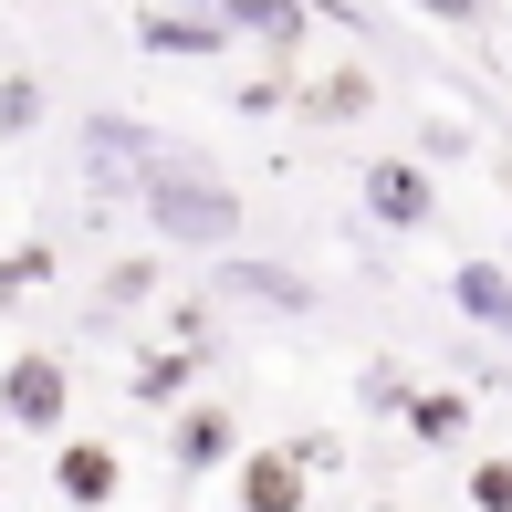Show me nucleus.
Here are the masks:
<instances>
[{"mask_svg": "<svg viewBox=\"0 0 512 512\" xmlns=\"http://www.w3.org/2000/svg\"><path fill=\"white\" fill-rule=\"evenodd\" d=\"M136 199H147L157 241H178V251H220L230 230H241V189H220L189 147H157V168H147V189H136Z\"/></svg>", "mask_w": 512, "mask_h": 512, "instance_id": "1", "label": "nucleus"}, {"mask_svg": "<svg viewBox=\"0 0 512 512\" xmlns=\"http://www.w3.org/2000/svg\"><path fill=\"white\" fill-rule=\"evenodd\" d=\"M63 408H74V377H63V356H42V345H21L11 366H0V429H32L53 439Z\"/></svg>", "mask_w": 512, "mask_h": 512, "instance_id": "2", "label": "nucleus"}, {"mask_svg": "<svg viewBox=\"0 0 512 512\" xmlns=\"http://www.w3.org/2000/svg\"><path fill=\"white\" fill-rule=\"evenodd\" d=\"M356 189H366V209H377L387 230H429V209H439V189H429V168H418V157H377Z\"/></svg>", "mask_w": 512, "mask_h": 512, "instance_id": "3", "label": "nucleus"}, {"mask_svg": "<svg viewBox=\"0 0 512 512\" xmlns=\"http://www.w3.org/2000/svg\"><path fill=\"white\" fill-rule=\"evenodd\" d=\"M53 492L74 512H105L115 492H126V460H115L105 439H63V450H53Z\"/></svg>", "mask_w": 512, "mask_h": 512, "instance_id": "4", "label": "nucleus"}, {"mask_svg": "<svg viewBox=\"0 0 512 512\" xmlns=\"http://www.w3.org/2000/svg\"><path fill=\"white\" fill-rule=\"evenodd\" d=\"M230 492H241V512H304V460L293 450H241Z\"/></svg>", "mask_w": 512, "mask_h": 512, "instance_id": "5", "label": "nucleus"}, {"mask_svg": "<svg viewBox=\"0 0 512 512\" xmlns=\"http://www.w3.org/2000/svg\"><path fill=\"white\" fill-rule=\"evenodd\" d=\"M136 42H147V53H220V42H230V21H199V11H147V21H136Z\"/></svg>", "mask_w": 512, "mask_h": 512, "instance_id": "6", "label": "nucleus"}, {"mask_svg": "<svg viewBox=\"0 0 512 512\" xmlns=\"http://www.w3.org/2000/svg\"><path fill=\"white\" fill-rule=\"evenodd\" d=\"M450 293H460V314H471V324L512 335V283H502V262H460V272H450Z\"/></svg>", "mask_w": 512, "mask_h": 512, "instance_id": "7", "label": "nucleus"}, {"mask_svg": "<svg viewBox=\"0 0 512 512\" xmlns=\"http://www.w3.org/2000/svg\"><path fill=\"white\" fill-rule=\"evenodd\" d=\"M168 450H178V471H220V460L241 450V429H230L220 408H189V418H178V439H168Z\"/></svg>", "mask_w": 512, "mask_h": 512, "instance_id": "8", "label": "nucleus"}, {"mask_svg": "<svg viewBox=\"0 0 512 512\" xmlns=\"http://www.w3.org/2000/svg\"><path fill=\"white\" fill-rule=\"evenodd\" d=\"M220 21H230V32H262L272 53L304 42V0H220Z\"/></svg>", "mask_w": 512, "mask_h": 512, "instance_id": "9", "label": "nucleus"}, {"mask_svg": "<svg viewBox=\"0 0 512 512\" xmlns=\"http://www.w3.org/2000/svg\"><path fill=\"white\" fill-rule=\"evenodd\" d=\"M366 105H377V84H366V74H324L304 115H324V126H356V115H366Z\"/></svg>", "mask_w": 512, "mask_h": 512, "instance_id": "10", "label": "nucleus"}, {"mask_svg": "<svg viewBox=\"0 0 512 512\" xmlns=\"http://www.w3.org/2000/svg\"><path fill=\"white\" fill-rule=\"evenodd\" d=\"M460 429H471V408H460V398H429V387L408 398V439H429V450H450Z\"/></svg>", "mask_w": 512, "mask_h": 512, "instance_id": "11", "label": "nucleus"}, {"mask_svg": "<svg viewBox=\"0 0 512 512\" xmlns=\"http://www.w3.org/2000/svg\"><path fill=\"white\" fill-rule=\"evenodd\" d=\"M220 283H230V293H272V304H304V283H283L272 262H230Z\"/></svg>", "mask_w": 512, "mask_h": 512, "instance_id": "12", "label": "nucleus"}, {"mask_svg": "<svg viewBox=\"0 0 512 512\" xmlns=\"http://www.w3.org/2000/svg\"><path fill=\"white\" fill-rule=\"evenodd\" d=\"M32 283H53V251H42V241H21L11 262H0V293H32Z\"/></svg>", "mask_w": 512, "mask_h": 512, "instance_id": "13", "label": "nucleus"}, {"mask_svg": "<svg viewBox=\"0 0 512 512\" xmlns=\"http://www.w3.org/2000/svg\"><path fill=\"white\" fill-rule=\"evenodd\" d=\"M189 366H199V356H157V366H136V398H147V408L178 398V387H189Z\"/></svg>", "mask_w": 512, "mask_h": 512, "instance_id": "14", "label": "nucleus"}, {"mask_svg": "<svg viewBox=\"0 0 512 512\" xmlns=\"http://www.w3.org/2000/svg\"><path fill=\"white\" fill-rule=\"evenodd\" d=\"M32 115H42V84H32V74H11V84H0V136H21Z\"/></svg>", "mask_w": 512, "mask_h": 512, "instance_id": "15", "label": "nucleus"}, {"mask_svg": "<svg viewBox=\"0 0 512 512\" xmlns=\"http://www.w3.org/2000/svg\"><path fill=\"white\" fill-rule=\"evenodd\" d=\"M471 512H512V460H481L471 471Z\"/></svg>", "mask_w": 512, "mask_h": 512, "instance_id": "16", "label": "nucleus"}, {"mask_svg": "<svg viewBox=\"0 0 512 512\" xmlns=\"http://www.w3.org/2000/svg\"><path fill=\"white\" fill-rule=\"evenodd\" d=\"M429 21H481V0H418Z\"/></svg>", "mask_w": 512, "mask_h": 512, "instance_id": "17", "label": "nucleus"}, {"mask_svg": "<svg viewBox=\"0 0 512 512\" xmlns=\"http://www.w3.org/2000/svg\"><path fill=\"white\" fill-rule=\"evenodd\" d=\"M387 512H398V502H387Z\"/></svg>", "mask_w": 512, "mask_h": 512, "instance_id": "18", "label": "nucleus"}]
</instances>
